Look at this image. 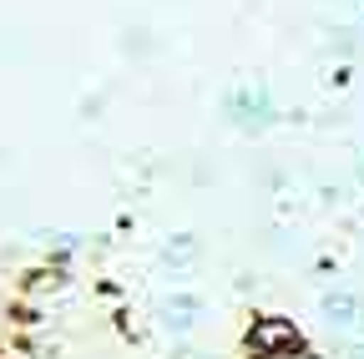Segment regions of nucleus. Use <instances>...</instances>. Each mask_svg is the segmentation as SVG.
<instances>
[{
    "instance_id": "obj_1",
    "label": "nucleus",
    "mask_w": 364,
    "mask_h": 359,
    "mask_svg": "<svg viewBox=\"0 0 364 359\" xmlns=\"http://www.w3.org/2000/svg\"><path fill=\"white\" fill-rule=\"evenodd\" d=\"M299 344H304L299 329L284 324V319H258V324L248 329V354H289V349H299Z\"/></svg>"
},
{
    "instance_id": "obj_2",
    "label": "nucleus",
    "mask_w": 364,
    "mask_h": 359,
    "mask_svg": "<svg viewBox=\"0 0 364 359\" xmlns=\"http://www.w3.org/2000/svg\"><path fill=\"white\" fill-rule=\"evenodd\" d=\"M198 314H203V304H198L193 294H172V299L162 304V324L177 329V334H188V329L198 324Z\"/></svg>"
},
{
    "instance_id": "obj_3",
    "label": "nucleus",
    "mask_w": 364,
    "mask_h": 359,
    "mask_svg": "<svg viewBox=\"0 0 364 359\" xmlns=\"http://www.w3.org/2000/svg\"><path fill=\"white\" fill-rule=\"evenodd\" d=\"M228 107L238 112V122H243V127H263V97H258V92H238Z\"/></svg>"
},
{
    "instance_id": "obj_4",
    "label": "nucleus",
    "mask_w": 364,
    "mask_h": 359,
    "mask_svg": "<svg viewBox=\"0 0 364 359\" xmlns=\"http://www.w3.org/2000/svg\"><path fill=\"white\" fill-rule=\"evenodd\" d=\"M324 314H329V324H354L359 304H354V294H329L324 299Z\"/></svg>"
},
{
    "instance_id": "obj_5",
    "label": "nucleus",
    "mask_w": 364,
    "mask_h": 359,
    "mask_svg": "<svg viewBox=\"0 0 364 359\" xmlns=\"http://www.w3.org/2000/svg\"><path fill=\"white\" fill-rule=\"evenodd\" d=\"M162 258H167V263H193V258H198V238H188V233L172 238V243L162 248Z\"/></svg>"
},
{
    "instance_id": "obj_6",
    "label": "nucleus",
    "mask_w": 364,
    "mask_h": 359,
    "mask_svg": "<svg viewBox=\"0 0 364 359\" xmlns=\"http://www.w3.org/2000/svg\"><path fill=\"white\" fill-rule=\"evenodd\" d=\"M359 177H364V167H359Z\"/></svg>"
}]
</instances>
